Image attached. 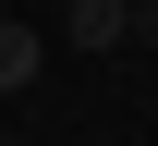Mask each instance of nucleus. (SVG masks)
Returning a JSON list of instances; mask_svg holds the SVG:
<instances>
[{
    "mask_svg": "<svg viewBox=\"0 0 158 146\" xmlns=\"http://www.w3.org/2000/svg\"><path fill=\"white\" fill-rule=\"evenodd\" d=\"M146 37H158V12H146Z\"/></svg>",
    "mask_w": 158,
    "mask_h": 146,
    "instance_id": "obj_3",
    "label": "nucleus"
},
{
    "mask_svg": "<svg viewBox=\"0 0 158 146\" xmlns=\"http://www.w3.org/2000/svg\"><path fill=\"white\" fill-rule=\"evenodd\" d=\"M134 12H146V0H73L61 37H73V49H122V37H134Z\"/></svg>",
    "mask_w": 158,
    "mask_h": 146,
    "instance_id": "obj_1",
    "label": "nucleus"
},
{
    "mask_svg": "<svg viewBox=\"0 0 158 146\" xmlns=\"http://www.w3.org/2000/svg\"><path fill=\"white\" fill-rule=\"evenodd\" d=\"M37 85V24H0V98Z\"/></svg>",
    "mask_w": 158,
    "mask_h": 146,
    "instance_id": "obj_2",
    "label": "nucleus"
}]
</instances>
